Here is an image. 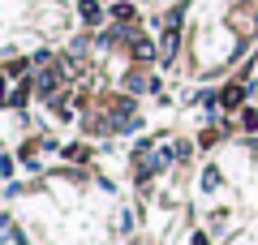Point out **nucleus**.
Instances as JSON below:
<instances>
[{
    "label": "nucleus",
    "mask_w": 258,
    "mask_h": 245,
    "mask_svg": "<svg viewBox=\"0 0 258 245\" xmlns=\"http://www.w3.org/2000/svg\"><path fill=\"white\" fill-rule=\"evenodd\" d=\"M60 78H64V69H39L35 73V91L39 95H52L56 86H60Z\"/></svg>",
    "instance_id": "nucleus-1"
},
{
    "label": "nucleus",
    "mask_w": 258,
    "mask_h": 245,
    "mask_svg": "<svg viewBox=\"0 0 258 245\" xmlns=\"http://www.w3.org/2000/svg\"><path fill=\"white\" fill-rule=\"evenodd\" d=\"M241 99H245V86H228V91H224V108H237Z\"/></svg>",
    "instance_id": "nucleus-2"
},
{
    "label": "nucleus",
    "mask_w": 258,
    "mask_h": 245,
    "mask_svg": "<svg viewBox=\"0 0 258 245\" xmlns=\"http://www.w3.org/2000/svg\"><path fill=\"white\" fill-rule=\"evenodd\" d=\"M82 18L86 22H99V5H95V0H82Z\"/></svg>",
    "instance_id": "nucleus-3"
},
{
    "label": "nucleus",
    "mask_w": 258,
    "mask_h": 245,
    "mask_svg": "<svg viewBox=\"0 0 258 245\" xmlns=\"http://www.w3.org/2000/svg\"><path fill=\"white\" fill-rule=\"evenodd\" d=\"M134 52H138V56H142V60H151V56H155V47H151V43H147V39H138V43H134Z\"/></svg>",
    "instance_id": "nucleus-4"
}]
</instances>
